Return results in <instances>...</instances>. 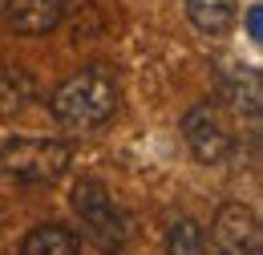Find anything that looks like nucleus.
<instances>
[{"label": "nucleus", "mask_w": 263, "mask_h": 255, "mask_svg": "<svg viewBox=\"0 0 263 255\" xmlns=\"http://www.w3.org/2000/svg\"><path fill=\"white\" fill-rule=\"evenodd\" d=\"M21 251L25 255H77L81 251V239L61 223H45L29 231V239L21 243Z\"/></svg>", "instance_id": "nucleus-8"}, {"label": "nucleus", "mask_w": 263, "mask_h": 255, "mask_svg": "<svg viewBox=\"0 0 263 255\" xmlns=\"http://www.w3.org/2000/svg\"><path fill=\"white\" fill-rule=\"evenodd\" d=\"M202 247H206V243H202V227H198L195 219L182 215V219L170 223V231H166V251L170 255H198Z\"/></svg>", "instance_id": "nucleus-11"}, {"label": "nucleus", "mask_w": 263, "mask_h": 255, "mask_svg": "<svg viewBox=\"0 0 263 255\" xmlns=\"http://www.w3.org/2000/svg\"><path fill=\"white\" fill-rule=\"evenodd\" d=\"M33 94H36V85L21 65H0V118L21 114L33 101Z\"/></svg>", "instance_id": "nucleus-9"}, {"label": "nucleus", "mask_w": 263, "mask_h": 255, "mask_svg": "<svg viewBox=\"0 0 263 255\" xmlns=\"http://www.w3.org/2000/svg\"><path fill=\"white\" fill-rule=\"evenodd\" d=\"M182 138H186L191 154H195L198 162H206V166H215V162H223L231 154V134H227V126L219 122V114H215L211 105L186 110V118H182Z\"/></svg>", "instance_id": "nucleus-5"}, {"label": "nucleus", "mask_w": 263, "mask_h": 255, "mask_svg": "<svg viewBox=\"0 0 263 255\" xmlns=\"http://www.w3.org/2000/svg\"><path fill=\"white\" fill-rule=\"evenodd\" d=\"M69 158L73 150L53 138H12L0 146V170L16 183H53L69 170Z\"/></svg>", "instance_id": "nucleus-2"}, {"label": "nucleus", "mask_w": 263, "mask_h": 255, "mask_svg": "<svg viewBox=\"0 0 263 255\" xmlns=\"http://www.w3.org/2000/svg\"><path fill=\"white\" fill-rule=\"evenodd\" d=\"M247 32H251V41H259V37H263V16H259V8H251V12H247Z\"/></svg>", "instance_id": "nucleus-12"}, {"label": "nucleus", "mask_w": 263, "mask_h": 255, "mask_svg": "<svg viewBox=\"0 0 263 255\" xmlns=\"http://www.w3.org/2000/svg\"><path fill=\"white\" fill-rule=\"evenodd\" d=\"M223 94L239 114H259V73L255 69H235L227 81H223Z\"/></svg>", "instance_id": "nucleus-10"}, {"label": "nucleus", "mask_w": 263, "mask_h": 255, "mask_svg": "<svg viewBox=\"0 0 263 255\" xmlns=\"http://www.w3.org/2000/svg\"><path fill=\"white\" fill-rule=\"evenodd\" d=\"M182 4H186L191 25L198 32H206V37L227 32L235 25V16H239V0H182Z\"/></svg>", "instance_id": "nucleus-7"}, {"label": "nucleus", "mask_w": 263, "mask_h": 255, "mask_svg": "<svg viewBox=\"0 0 263 255\" xmlns=\"http://www.w3.org/2000/svg\"><path fill=\"white\" fill-rule=\"evenodd\" d=\"M118 114V85L101 69H81L53 94V118L69 130H93L105 126Z\"/></svg>", "instance_id": "nucleus-1"}, {"label": "nucleus", "mask_w": 263, "mask_h": 255, "mask_svg": "<svg viewBox=\"0 0 263 255\" xmlns=\"http://www.w3.org/2000/svg\"><path fill=\"white\" fill-rule=\"evenodd\" d=\"M0 21L16 37H45L65 21V0H4Z\"/></svg>", "instance_id": "nucleus-6"}, {"label": "nucleus", "mask_w": 263, "mask_h": 255, "mask_svg": "<svg viewBox=\"0 0 263 255\" xmlns=\"http://www.w3.org/2000/svg\"><path fill=\"white\" fill-rule=\"evenodd\" d=\"M73 211H77V219H81V231H85L98 247H118V243H122L126 227H122V215H118L114 198H109V191H105L101 183L81 178V183L73 187Z\"/></svg>", "instance_id": "nucleus-3"}, {"label": "nucleus", "mask_w": 263, "mask_h": 255, "mask_svg": "<svg viewBox=\"0 0 263 255\" xmlns=\"http://www.w3.org/2000/svg\"><path fill=\"white\" fill-rule=\"evenodd\" d=\"M215 243L227 255H259L263 251L259 215L243 203H223L215 215Z\"/></svg>", "instance_id": "nucleus-4"}, {"label": "nucleus", "mask_w": 263, "mask_h": 255, "mask_svg": "<svg viewBox=\"0 0 263 255\" xmlns=\"http://www.w3.org/2000/svg\"><path fill=\"white\" fill-rule=\"evenodd\" d=\"M0 12H4V0H0Z\"/></svg>", "instance_id": "nucleus-13"}]
</instances>
